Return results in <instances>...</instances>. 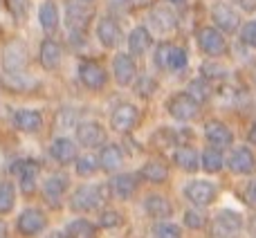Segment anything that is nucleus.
<instances>
[{
    "label": "nucleus",
    "instance_id": "f257e3e1",
    "mask_svg": "<svg viewBox=\"0 0 256 238\" xmlns=\"http://www.w3.org/2000/svg\"><path fill=\"white\" fill-rule=\"evenodd\" d=\"M106 189L102 184H86L72 194L70 207L74 212H97L104 202H106Z\"/></svg>",
    "mask_w": 256,
    "mask_h": 238
},
{
    "label": "nucleus",
    "instance_id": "f03ea898",
    "mask_svg": "<svg viewBox=\"0 0 256 238\" xmlns=\"http://www.w3.org/2000/svg\"><path fill=\"white\" fill-rule=\"evenodd\" d=\"M243 232V218L232 209L220 212L212 222V234L216 238H238Z\"/></svg>",
    "mask_w": 256,
    "mask_h": 238
},
{
    "label": "nucleus",
    "instance_id": "7ed1b4c3",
    "mask_svg": "<svg viewBox=\"0 0 256 238\" xmlns=\"http://www.w3.org/2000/svg\"><path fill=\"white\" fill-rule=\"evenodd\" d=\"M27 61H30V54H27V48L22 40L16 38L12 43H7V48L2 52V63H4L7 74H20L25 70Z\"/></svg>",
    "mask_w": 256,
    "mask_h": 238
},
{
    "label": "nucleus",
    "instance_id": "20e7f679",
    "mask_svg": "<svg viewBox=\"0 0 256 238\" xmlns=\"http://www.w3.org/2000/svg\"><path fill=\"white\" fill-rule=\"evenodd\" d=\"M166 110L171 112V117H176L178 122H191V119L198 117L200 106L186 92H178L176 97L168 99Z\"/></svg>",
    "mask_w": 256,
    "mask_h": 238
},
{
    "label": "nucleus",
    "instance_id": "39448f33",
    "mask_svg": "<svg viewBox=\"0 0 256 238\" xmlns=\"http://www.w3.org/2000/svg\"><path fill=\"white\" fill-rule=\"evenodd\" d=\"M198 45L207 56H220V54L227 52L225 36L218 30H214V27H202L198 32Z\"/></svg>",
    "mask_w": 256,
    "mask_h": 238
},
{
    "label": "nucleus",
    "instance_id": "423d86ee",
    "mask_svg": "<svg viewBox=\"0 0 256 238\" xmlns=\"http://www.w3.org/2000/svg\"><path fill=\"white\" fill-rule=\"evenodd\" d=\"M79 79L86 88L90 90H102L108 81V74L99 63L94 61H81L79 63Z\"/></svg>",
    "mask_w": 256,
    "mask_h": 238
},
{
    "label": "nucleus",
    "instance_id": "0eeeda50",
    "mask_svg": "<svg viewBox=\"0 0 256 238\" xmlns=\"http://www.w3.org/2000/svg\"><path fill=\"white\" fill-rule=\"evenodd\" d=\"M184 196L198 207H207V204H212L216 200V186L207 180H194L186 184Z\"/></svg>",
    "mask_w": 256,
    "mask_h": 238
},
{
    "label": "nucleus",
    "instance_id": "6e6552de",
    "mask_svg": "<svg viewBox=\"0 0 256 238\" xmlns=\"http://www.w3.org/2000/svg\"><path fill=\"white\" fill-rule=\"evenodd\" d=\"M137 122H140V110H137L132 104H120L110 115L112 128L120 132H128L130 128H135Z\"/></svg>",
    "mask_w": 256,
    "mask_h": 238
},
{
    "label": "nucleus",
    "instance_id": "1a4fd4ad",
    "mask_svg": "<svg viewBox=\"0 0 256 238\" xmlns=\"http://www.w3.org/2000/svg\"><path fill=\"white\" fill-rule=\"evenodd\" d=\"M76 140L86 148H97L106 142V130H104V126H99L94 122H86L76 126Z\"/></svg>",
    "mask_w": 256,
    "mask_h": 238
},
{
    "label": "nucleus",
    "instance_id": "9d476101",
    "mask_svg": "<svg viewBox=\"0 0 256 238\" xmlns=\"http://www.w3.org/2000/svg\"><path fill=\"white\" fill-rule=\"evenodd\" d=\"M214 16V22H216L218 32H225V34H232V32H236L240 27V16L238 12H234V9L230 7V4H216L212 12Z\"/></svg>",
    "mask_w": 256,
    "mask_h": 238
},
{
    "label": "nucleus",
    "instance_id": "9b49d317",
    "mask_svg": "<svg viewBox=\"0 0 256 238\" xmlns=\"http://www.w3.org/2000/svg\"><path fill=\"white\" fill-rule=\"evenodd\" d=\"M45 227V216L40 209H25V212L18 216V232L22 236H36L40 234Z\"/></svg>",
    "mask_w": 256,
    "mask_h": 238
},
{
    "label": "nucleus",
    "instance_id": "f8f14e48",
    "mask_svg": "<svg viewBox=\"0 0 256 238\" xmlns=\"http://www.w3.org/2000/svg\"><path fill=\"white\" fill-rule=\"evenodd\" d=\"M230 168L236 173V176H250V173H254V168H256L254 153L248 148V146L234 148V153L230 155Z\"/></svg>",
    "mask_w": 256,
    "mask_h": 238
},
{
    "label": "nucleus",
    "instance_id": "ddd939ff",
    "mask_svg": "<svg viewBox=\"0 0 256 238\" xmlns=\"http://www.w3.org/2000/svg\"><path fill=\"white\" fill-rule=\"evenodd\" d=\"M148 22L153 27V32L158 34H168V32L176 30L178 25V18H176V12L168 7H155L153 12L148 14Z\"/></svg>",
    "mask_w": 256,
    "mask_h": 238
},
{
    "label": "nucleus",
    "instance_id": "4468645a",
    "mask_svg": "<svg viewBox=\"0 0 256 238\" xmlns=\"http://www.w3.org/2000/svg\"><path fill=\"white\" fill-rule=\"evenodd\" d=\"M204 137H207L209 144L218 150L232 146V142H234V132L220 122H209L207 126H204Z\"/></svg>",
    "mask_w": 256,
    "mask_h": 238
},
{
    "label": "nucleus",
    "instance_id": "2eb2a0df",
    "mask_svg": "<svg viewBox=\"0 0 256 238\" xmlns=\"http://www.w3.org/2000/svg\"><path fill=\"white\" fill-rule=\"evenodd\" d=\"M90 18H92V12L88 7H84L81 2H70L66 12V22L72 32H84L88 27Z\"/></svg>",
    "mask_w": 256,
    "mask_h": 238
},
{
    "label": "nucleus",
    "instance_id": "dca6fc26",
    "mask_svg": "<svg viewBox=\"0 0 256 238\" xmlns=\"http://www.w3.org/2000/svg\"><path fill=\"white\" fill-rule=\"evenodd\" d=\"M112 72H115V79L120 86H130L135 79V61H132L130 54H117L115 61H112Z\"/></svg>",
    "mask_w": 256,
    "mask_h": 238
},
{
    "label": "nucleus",
    "instance_id": "f3484780",
    "mask_svg": "<svg viewBox=\"0 0 256 238\" xmlns=\"http://www.w3.org/2000/svg\"><path fill=\"white\" fill-rule=\"evenodd\" d=\"M108 189H110V194L115 196V198L128 200L137 189V178L130 176V173H120V176H115L108 182Z\"/></svg>",
    "mask_w": 256,
    "mask_h": 238
},
{
    "label": "nucleus",
    "instance_id": "a211bd4d",
    "mask_svg": "<svg viewBox=\"0 0 256 238\" xmlns=\"http://www.w3.org/2000/svg\"><path fill=\"white\" fill-rule=\"evenodd\" d=\"M50 153H52V158L56 160L58 164H70L76 160V146L72 140H68V137H58V140H54L52 148H50Z\"/></svg>",
    "mask_w": 256,
    "mask_h": 238
},
{
    "label": "nucleus",
    "instance_id": "6ab92c4d",
    "mask_svg": "<svg viewBox=\"0 0 256 238\" xmlns=\"http://www.w3.org/2000/svg\"><path fill=\"white\" fill-rule=\"evenodd\" d=\"M122 164H124V153H122L120 146L117 144L104 146L102 153H99V166H102L104 171H108V173H115Z\"/></svg>",
    "mask_w": 256,
    "mask_h": 238
},
{
    "label": "nucleus",
    "instance_id": "aec40b11",
    "mask_svg": "<svg viewBox=\"0 0 256 238\" xmlns=\"http://www.w3.org/2000/svg\"><path fill=\"white\" fill-rule=\"evenodd\" d=\"M14 124H16V128L22 132H36L43 126V117H40L38 110L22 108V110H18L16 115H14Z\"/></svg>",
    "mask_w": 256,
    "mask_h": 238
},
{
    "label": "nucleus",
    "instance_id": "412c9836",
    "mask_svg": "<svg viewBox=\"0 0 256 238\" xmlns=\"http://www.w3.org/2000/svg\"><path fill=\"white\" fill-rule=\"evenodd\" d=\"M97 36L106 48H115V45L120 43L122 30H120V25H117V20H112V18H102L97 25Z\"/></svg>",
    "mask_w": 256,
    "mask_h": 238
},
{
    "label": "nucleus",
    "instance_id": "4be33fe9",
    "mask_svg": "<svg viewBox=\"0 0 256 238\" xmlns=\"http://www.w3.org/2000/svg\"><path fill=\"white\" fill-rule=\"evenodd\" d=\"M144 209L150 218H158V220H164L173 214V204L162 196H148L144 202Z\"/></svg>",
    "mask_w": 256,
    "mask_h": 238
},
{
    "label": "nucleus",
    "instance_id": "5701e85b",
    "mask_svg": "<svg viewBox=\"0 0 256 238\" xmlns=\"http://www.w3.org/2000/svg\"><path fill=\"white\" fill-rule=\"evenodd\" d=\"M40 63L45 70H54L61 63V45L52 38H45L40 43Z\"/></svg>",
    "mask_w": 256,
    "mask_h": 238
},
{
    "label": "nucleus",
    "instance_id": "b1692460",
    "mask_svg": "<svg viewBox=\"0 0 256 238\" xmlns=\"http://www.w3.org/2000/svg\"><path fill=\"white\" fill-rule=\"evenodd\" d=\"M150 43H153V38H150V32L146 27H135L128 36V48H130V54H135V56H142L150 48Z\"/></svg>",
    "mask_w": 256,
    "mask_h": 238
},
{
    "label": "nucleus",
    "instance_id": "393cba45",
    "mask_svg": "<svg viewBox=\"0 0 256 238\" xmlns=\"http://www.w3.org/2000/svg\"><path fill=\"white\" fill-rule=\"evenodd\" d=\"M68 189V178L66 176H52L43 186V196L45 200H50V204L56 207L58 200L63 198V191Z\"/></svg>",
    "mask_w": 256,
    "mask_h": 238
},
{
    "label": "nucleus",
    "instance_id": "a878e982",
    "mask_svg": "<svg viewBox=\"0 0 256 238\" xmlns=\"http://www.w3.org/2000/svg\"><path fill=\"white\" fill-rule=\"evenodd\" d=\"M142 178L148 182H153V184H160V182H166L168 178V168L166 164L158 162V160H150V162H146L144 166H142Z\"/></svg>",
    "mask_w": 256,
    "mask_h": 238
},
{
    "label": "nucleus",
    "instance_id": "bb28decb",
    "mask_svg": "<svg viewBox=\"0 0 256 238\" xmlns=\"http://www.w3.org/2000/svg\"><path fill=\"white\" fill-rule=\"evenodd\" d=\"M38 20L45 32H56L58 27V7L54 2H43L38 7Z\"/></svg>",
    "mask_w": 256,
    "mask_h": 238
},
{
    "label": "nucleus",
    "instance_id": "cd10ccee",
    "mask_svg": "<svg viewBox=\"0 0 256 238\" xmlns=\"http://www.w3.org/2000/svg\"><path fill=\"white\" fill-rule=\"evenodd\" d=\"M176 164L182 168V171H189L194 173L196 168L200 166V158L191 146H182V148L176 150Z\"/></svg>",
    "mask_w": 256,
    "mask_h": 238
},
{
    "label": "nucleus",
    "instance_id": "c85d7f7f",
    "mask_svg": "<svg viewBox=\"0 0 256 238\" xmlns=\"http://www.w3.org/2000/svg\"><path fill=\"white\" fill-rule=\"evenodd\" d=\"M66 238H97V227L90 220L79 218V220H72L70 225H68Z\"/></svg>",
    "mask_w": 256,
    "mask_h": 238
},
{
    "label": "nucleus",
    "instance_id": "c756f323",
    "mask_svg": "<svg viewBox=\"0 0 256 238\" xmlns=\"http://www.w3.org/2000/svg\"><path fill=\"white\" fill-rule=\"evenodd\" d=\"M186 94H189V97L200 106V104H204L209 97H212V86H209L204 79H196V81H191L189 84Z\"/></svg>",
    "mask_w": 256,
    "mask_h": 238
},
{
    "label": "nucleus",
    "instance_id": "7c9ffc66",
    "mask_svg": "<svg viewBox=\"0 0 256 238\" xmlns=\"http://www.w3.org/2000/svg\"><path fill=\"white\" fill-rule=\"evenodd\" d=\"M16 202V191L12 182H0V214H9Z\"/></svg>",
    "mask_w": 256,
    "mask_h": 238
},
{
    "label": "nucleus",
    "instance_id": "2f4dec72",
    "mask_svg": "<svg viewBox=\"0 0 256 238\" xmlns=\"http://www.w3.org/2000/svg\"><path fill=\"white\" fill-rule=\"evenodd\" d=\"M202 168L207 173H218L222 168V153L218 148H207L202 153Z\"/></svg>",
    "mask_w": 256,
    "mask_h": 238
},
{
    "label": "nucleus",
    "instance_id": "473e14b6",
    "mask_svg": "<svg viewBox=\"0 0 256 238\" xmlns=\"http://www.w3.org/2000/svg\"><path fill=\"white\" fill-rule=\"evenodd\" d=\"M74 162H76V173L84 178L92 176V173L99 168V160L94 158V155H81V158H76Z\"/></svg>",
    "mask_w": 256,
    "mask_h": 238
},
{
    "label": "nucleus",
    "instance_id": "72a5a7b5",
    "mask_svg": "<svg viewBox=\"0 0 256 238\" xmlns=\"http://www.w3.org/2000/svg\"><path fill=\"white\" fill-rule=\"evenodd\" d=\"M4 86L7 88H12V90H30V88H34L36 86V81L34 79H30V76H25L20 72V74H7V79H4Z\"/></svg>",
    "mask_w": 256,
    "mask_h": 238
},
{
    "label": "nucleus",
    "instance_id": "f704fd0d",
    "mask_svg": "<svg viewBox=\"0 0 256 238\" xmlns=\"http://www.w3.org/2000/svg\"><path fill=\"white\" fill-rule=\"evenodd\" d=\"M184 66H186V52L182 48H176V45H173L171 54H168V61H166V70L180 72Z\"/></svg>",
    "mask_w": 256,
    "mask_h": 238
},
{
    "label": "nucleus",
    "instance_id": "c9c22d12",
    "mask_svg": "<svg viewBox=\"0 0 256 238\" xmlns=\"http://www.w3.org/2000/svg\"><path fill=\"white\" fill-rule=\"evenodd\" d=\"M12 173H16V176H36L38 173V162H34V160H18V162L12 164Z\"/></svg>",
    "mask_w": 256,
    "mask_h": 238
},
{
    "label": "nucleus",
    "instance_id": "e433bc0d",
    "mask_svg": "<svg viewBox=\"0 0 256 238\" xmlns=\"http://www.w3.org/2000/svg\"><path fill=\"white\" fill-rule=\"evenodd\" d=\"M155 238H182V232L173 222H160L155 227Z\"/></svg>",
    "mask_w": 256,
    "mask_h": 238
},
{
    "label": "nucleus",
    "instance_id": "4c0bfd02",
    "mask_svg": "<svg viewBox=\"0 0 256 238\" xmlns=\"http://www.w3.org/2000/svg\"><path fill=\"white\" fill-rule=\"evenodd\" d=\"M240 40H243L248 48L256 50V20H250L243 25V30H240Z\"/></svg>",
    "mask_w": 256,
    "mask_h": 238
},
{
    "label": "nucleus",
    "instance_id": "58836bf2",
    "mask_svg": "<svg viewBox=\"0 0 256 238\" xmlns=\"http://www.w3.org/2000/svg\"><path fill=\"white\" fill-rule=\"evenodd\" d=\"M202 76H204L207 84H212V81H216V79H222V76H225V70H222L218 63H204L202 66Z\"/></svg>",
    "mask_w": 256,
    "mask_h": 238
},
{
    "label": "nucleus",
    "instance_id": "ea45409f",
    "mask_svg": "<svg viewBox=\"0 0 256 238\" xmlns=\"http://www.w3.org/2000/svg\"><path fill=\"white\" fill-rule=\"evenodd\" d=\"M99 225L106 227V230L120 227L122 225V214H117V212H104L102 216H99Z\"/></svg>",
    "mask_w": 256,
    "mask_h": 238
},
{
    "label": "nucleus",
    "instance_id": "a19ab883",
    "mask_svg": "<svg viewBox=\"0 0 256 238\" xmlns=\"http://www.w3.org/2000/svg\"><path fill=\"white\" fill-rule=\"evenodd\" d=\"M173 45L171 43H162L158 50H155V63H158L162 70H166V61H168V54H171Z\"/></svg>",
    "mask_w": 256,
    "mask_h": 238
},
{
    "label": "nucleus",
    "instance_id": "79ce46f5",
    "mask_svg": "<svg viewBox=\"0 0 256 238\" xmlns=\"http://www.w3.org/2000/svg\"><path fill=\"white\" fill-rule=\"evenodd\" d=\"M184 225L191 227V230H200V227H204V216L191 209V212L184 214Z\"/></svg>",
    "mask_w": 256,
    "mask_h": 238
},
{
    "label": "nucleus",
    "instance_id": "37998d69",
    "mask_svg": "<svg viewBox=\"0 0 256 238\" xmlns=\"http://www.w3.org/2000/svg\"><path fill=\"white\" fill-rule=\"evenodd\" d=\"M135 88H137V92H140L142 97H148V94L155 92V88H158V86H155V79H150V76H142L140 84H137Z\"/></svg>",
    "mask_w": 256,
    "mask_h": 238
},
{
    "label": "nucleus",
    "instance_id": "c03bdc74",
    "mask_svg": "<svg viewBox=\"0 0 256 238\" xmlns=\"http://www.w3.org/2000/svg\"><path fill=\"white\" fill-rule=\"evenodd\" d=\"M25 4H27V0H7L9 12H12L14 18H18V20H20L22 14H25Z\"/></svg>",
    "mask_w": 256,
    "mask_h": 238
},
{
    "label": "nucleus",
    "instance_id": "a18cd8bd",
    "mask_svg": "<svg viewBox=\"0 0 256 238\" xmlns=\"http://www.w3.org/2000/svg\"><path fill=\"white\" fill-rule=\"evenodd\" d=\"M20 189H22V194H34L36 191V176H22Z\"/></svg>",
    "mask_w": 256,
    "mask_h": 238
},
{
    "label": "nucleus",
    "instance_id": "49530a36",
    "mask_svg": "<svg viewBox=\"0 0 256 238\" xmlns=\"http://www.w3.org/2000/svg\"><path fill=\"white\" fill-rule=\"evenodd\" d=\"M245 198H248L250 204H254L256 207V178L248 184V189H245Z\"/></svg>",
    "mask_w": 256,
    "mask_h": 238
},
{
    "label": "nucleus",
    "instance_id": "de8ad7c7",
    "mask_svg": "<svg viewBox=\"0 0 256 238\" xmlns=\"http://www.w3.org/2000/svg\"><path fill=\"white\" fill-rule=\"evenodd\" d=\"M238 4H240V9L248 12V14L256 12V0H238Z\"/></svg>",
    "mask_w": 256,
    "mask_h": 238
},
{
    "label": "nucleus",
    "instance_id": "09e8293b",
    "mask_svg": "<svg viewBox=\"0 0 256 238\" xmlns=\"http://www.w3.org/2000/svg\"><path fill=\"white\" fill-rule=\"evenodd\" d=\"M250 142H252V144H256V122H254V126L250 128Z\"/></svg>",
    "mask_w": 256,
    "mask_h": 238
},
{
    "label": "nucleus",
    "instance_id": "8fccbe9b",
    "mask_svg": "<svg viewBox=\"0 0 256 238\" xmlns=\"http://www.w3.org/2000/svg\"><path fill=\"white\" fill-rule=\"evenodd\" d=\"M0 238H9L7 236V225H4L2 220H0Z\"/></svg>",
    "mask_w": 256,
    "mask_h": 238
},
{
    "label": "nucleus",
    "instance_id": "3c124183",
    "mask_svg": "<svg viewBox=\"0 0 256 238\" xmlns=\"http://www.w3.org/2000/svg\"><path fill=\"white\" fill-rule=\"evenodd\" d=\"M48 238H66V236H63V234H61V232H52V234H50Z\"/></svg>",
    "mask_w": 256,
    "mask_h": 238
},
{
    "label": "nucleus",
    "instance_id": "603ef678",
    "mask_svg": "<svg viewBox=\"0 0 256 238\" xmlns=\"http://www.w3.org/2000/svg\"><path fill=\"white\" fill-rule=\"evenodd\" d=\"M115 2H117V4H122V2H124V0H110V4H115Z\"/></svg>",
    "mask_w": 256,
    "mask_h": 238
},
{
    "label": "nucleus",
    "instance_id": "864d4df0",
    "mask_svg": "<svg viewBox=\"0 0 256 238\" xmlns=\"http://www.w3.org/2000/svg\"><path fill=\"white\" fill-rule=\"evenodd\" d=\"M171 2H176V4H182V2H184V0H171Z\"/></svg>",
    "mask_w": 256,
    "mask_h": 238
},
{
    "label": "nucleus",
    "instance_id": "5fc2aeb1",
    "mask_svg": "<svg viewBox=\"0 0 256 238\" xmlns=\"http://www.w3.org/2000/svg\"><path fill=\"white\" fill-rule=\"evenodd\" d=\"M84 2H90V0H84Z\"/></svg>",
    "mask_w": 256,
    "mask_h": 238
}]
</instances>
